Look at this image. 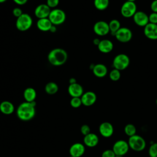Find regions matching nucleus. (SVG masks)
<instances>
[{
  "mask_svg": "<svg viewBox=\"0 0 157 157\" xmlns=\"http://www.w3.org/2000/svg\"><path fill=\"white\" fill-rule=\"evenodd\" d=\"M56 28L55 25H52V28H50V31H51L52 33H55V32H56Z\"/></svg>",
  "mask_w": 157,
  "mask_h": 157,
  "instance_id": "39",
  "label": "nucleus"
},
{
  "mask_svg": "<svg viewBox=\"0 0 157 157\" xmlns=\"http://www.w3.org/2000/svg\"><path fill=\"white\" fill-rule=\"evenodd\" d=\"M109 26L110 32L112 35L115 36L116 32L121 28V24L118 20L113 19L109 23Z\"/></svg>",
  "mask_w": 157,
  "mask_h": 157,
  "instance_id": "25",
  "label": "nucleus"
},
{
  "mask_svg": "<svg viewBox=\"0 0 157 157\" xmlns=\"http://www.w3.org/2000/svg\"><path fill=\"white\" fill-rule=\"evenodd\" d=\"M52 23L48 18L38 19L37 22V28L42 31H48L52 26Z\"/></svg>",
  "mask_w": 157,
  "mask_h": 157,
  "instance_id": "22",
  "label": "nucleus"
},
{
  "mask_svg": "<svg viewBox=\"0 0 157 157\" xmlns=\"http://www.w3.org/2000/svg\"><path fill=\"white\" fill-rule=\"evenodd\" d=\"M115 154L113 152V151L110 149H108V150H104L102 155H101V157H115Z\"/></svg>",
  "mask_w": 157,
  "mask_h": 157,
  "instance_id": "32",
  "label": "nucleus"
},
{
  "mask_svg": "<svg viewBox=\"0 0 157 157\" xmlns=\"http://www.w3.org/2000/svg\"><path fill=\"white\" fill-rule=\"evenodd\" d=\"M13 1L15 4L19 5V6L24 5L28 2V0H13Z\"/></svg>",
  "mask_w": 157,
  "mask_h": 157,
  "instance_id": "37",
  "label": "nucleus"
},
{
  "mask_svg": "<svg viewBox=\"0 0 157 157\" xmlns=\"http://www.w3.org/2000/svg\"><path fill=\"white\" fill-rule=\"evenodd\" d=\"M150 9L153 12L157 13V0H154L152 1L150 5Z\"/></svg>",
  "mask_w": 157,
  "mask_h": 157,
  "instance_id": "36",
  "label": "nucleus"
},
{
  "mask_svg": "<svg viewBox=\"0 0 157 157\" xmlns=\"http://www.w3.org/2000/svg\"><path fill=\"white\" fill-rule=\"evenodd\" d=\"M58 91V85L53 82H50L47 83L45 86V91L48 94H55Z\"/></svg>",
  "mask_w": 157,
  "mask_h": 157,
  "instance_id": "24",
  "label": "nucleus"
},
{
  "mask_svg": "<svg viewBox=\"0 0 157 157\" xmlns=\"http://www.w3.org/2000/svg\"><path fill=\"white\" fill-rule=\"evenodd\" d=\"M156 143H157V140H156Z\"/></svg>",
  "mask_w": 157,
  "mask_h": 157,
  "instance_id": "46",
  "label": "nucleus"
},
{
  "mask_svg": "<svg viewBox=\"0 0 157 157\" xmlns=\"http://www.w3.org/2000/svg\"><path fill=\"white\" fill-rule=\"evenodd\" d=\"M99 143L98 136L93 132L86 135L83 137V144L88 147H94Z\"/></svg>",
  "mask_w": 157,
  "mask_h": 157,
  "instance_id": "18",
  "label": "nucleus"
},
{
  "mask_svg": "<svg viewBox=\"0 0 157 157\" xmlns=\"http://www.w3.org/2000/svg\"><path fill=\"white\" fill-rule=\"evenodd\" d=\"M148 20L150 23L157 24V13L152 12L150 13V15H148Z\"/></svg>",
  "mask_w": 157,
  "mask_h": 157,
  "instance_id": "34",
  "label": "nucleus"
},
{
  "mask_svg": "<svg viewBox=\"0 0 157 157\" xmlns=\"http://www.w3.org/2000/svg\"><path fill=\"white\" fill-rule=\"evenodd\" d=\"M130 59L128 55L123 53H120L115 56L113 59L112 65L114 69L119 71L126 69L129 65Z\"/></svg>",
  "mask_w": 157,
  "mask_h": 157,
  "instance_id": "5",
  "label": "nucleus"
},
{
  "mask_svg": "<svg viewBox=\"0 0 157 157\" xmlns=\"http://www.w3.org/2000/svg\"><path fill=\"white\" fill-rule=\"evenodd\" d=\"M47 59L48 62L53 66H61L67 61V53L63 48H54L48 53Z\"/></svg>",
  "mask_w": 157,
  "mask_h": 157,
  "instance_id": "2",
  "label": "nucleus"
},
{
  "mask_svg": "<svg viewBox=\"0 0 157 157\" xmlns=\"http://www.w3.org/2000/svg\"><path fill=\"white\" fill-rule=\"evenodd\" d=\"M156 105H157V98H156Z\"/></svg>",
  "mask_w": 157,
  "mask_h": 157,
  "instance_id": "44",
  "label": "nucleus"
},
{
  "mask_svg": "<svg viewBox=\"0 0 157 157\" xmlns=\"http://www.w3.org/2000/svg\"><path fill=\"white\" fill-rule=\"evenodd\" d=\"M48 18L53 25H59L65 21L66 15L63 10L53 9L51 10Z\"/></svg>",
  "mask_w": 157,
  "mask_h": 157,
  "instance_id": "6",
  "label": "nucleus"
},
{
  "mask_svg": "<svg viewBox=\"0 0 157 157\" xmlns=\"http://www.w3.org/2000/svg\"><path fill=\"white\" fill-rule=\"evenodd\" d=\"M32 25L33 19L31 17L29 14L25 13L17 18L15 23L16 28L20 31L28 30L31 27Z\"/></svg>",
  "mask_w": 157,
  "mask_h": 157,
  "instance_id": "4",
  "label": "nucleus"
},
{
  "mask_svg": "<svg viewBox=\"0 0 157 157\" xmlns=\"http://www.w3.org/2000/svg\"><path fill=\"white\" fill-rule=\"evenodd\" d=\"M93 31L96 34L104 36L110 33L109 23L104 21H98L93 26Z\"/></svg>",
  "mask_w": 157,
  "mask_h": 157,
  "instance_id": "10",
  "label": "nucleus"
},
{
  "mask_svg": "<svg viewBox=\"0 0 157 157\" xmlns=\"http://www.w3.org/2000/svg\"><path fill=\"white\" fill-rule=\"evenodd\" d=\"M128 143L129 148L136 151H141L146 147V142L140 136L135 134L129 137Z\"/></svg>",
  "mask_w": 157,
  "mask_h": 157,
  "instance_id": "3",
  "label": "nucleus"
},
{
  "mask_svg": "<svg viewBox=\"0 0 157 157\" xmlns=\"http://www.w3.org/2000/svg\"><path fill=\"white\" fill-rule=\"evenodd\" d=\"M146 37L150 40H157V24L148 23L144 29Z\"/></svg>",
  "mask_w": 157,
  "mask_h": 157,
  "instance_id": "15",
  "label": "nucleus"
},
{
  "mask_svg": "<svg viewBox=\"0 0 157 157\" xmlns=\"http://www.w3.org/2000/svg\"><path fill=\"white\" fill-rule=\"evenodd\" d=\"M101 40H99L98 38H95L94 40H93V44L95 45H98L99 42H100Z\"/></svg>",
  "mask_w": 157,
  "mask_h": 157,
  "instance_id": "38",
  "label": "nucleus"
},
{
  "mask_svg": "<svg viewBox=\"0 0 157 157\" xmlns=\"http://www.w3.org/2000/svg\"><path fill=\"white\" fill-rule=\"evenodd\" d=\"M85 145L80 142H76L73 144L69 148L70 156L74 157H81L85 153Z\"/></svg>",
  "mask_w": 157,
  "mask_h": 157,
  "instance_id": "16",
  "label": "nucleus"
},
{
  "mask_svg": "<svg viewBox=\"0 0 157 157\" xmlns=\"http://www.w3.org/2000/svg\"><path fill=\"white\" fill-rule=\"evenodd\" d=\"M115 157H123V156H118V155H116Z\"/></svg>",
  "mask_w": 157,
  "mask_h": 157,
  "instance_id": "43",
  "label": "nucleus"
},
{
  "mask_svg": "<svg viewBox=\"0 0 157 157\" xmlns=\"http://www.w3.org/2000/svg\"><path fill=\"white\" fill-rule=\"evenodd\" d=\"M69 157H74V156H70Z\"/></svg>",
  "mask_w": 157,
  "mask_h": 157,
  "instance_id": "45",
  "label": "nucleus"
},
{
  "mask_svg": "<svg viewBox=\"0 0 157 157\" xmlns=\"http://www.w3.org/2000/svg\"><path fill=\"white\" fill-rule=\"evenodd\" d=\"M36 102H31L25 101L17 107L16 113L18 118L22 121H29L36 115Z\"/></svg>",
  "mask_w": 157,
  "mask_h": 157,
  "instance_id": "1",
  "label": "nucleus"
},
{
  "mask_svg": "<svg viewBox=\"0 0 157 157\" xmlns=\"http://www.w3.org/2000/svg\"><path fill=\"white\" fill-rule=\"evenodd\" d=\"M129 147L127 141L124 140H118L113 145L112 150L115 155L124 156L129 151Z\"/></svg>",
  "mask_w": 157,
  "mask_h": 157,
  "instance_id": "9",
  "label": "nucleus"
},
{
  "mask_svg": "<svg viewBox=\"0 0 157 157\" xmlns=\"http://www.w3.org/2000/svg\"><path fill=\"white\" fill-rule=\"evenodd\" d=\"M80 98L82 105L86 107H89L93 105L96 102L97 96L96 94L93 91H88L85 93H83Z\"/></svg>",
  "mask_w": 157,
  "mask_h": 157,
  "instance_id": "14",
  "label": "nucleus"
},
{
  "mask_svg": "<svg viewBox=\"0 0 157 157\" xmlns=\"http://www.w3.org/2000/svg\"><path fill=\"white\" fill-rule=\"evenodd\" d=\"M15 110L13 104L9 101H4L0 104V111L4 115H10Z\"/></svg>",
  "mask_w": 157,
  "mask_h": 157,
  "instance_id": "20",
  "label": "nucleus"
},
{
  "mask_svg": "<svg viewBox=\"0 0 157 157\" xmlns=\"http://www.w3.org/2000/svg\"><path fill=\"white\" fill-rule=\"evenodd\" d=\"M70 104L73 108H78L82 105L81 98L78 97L72 98L70 101Z\"/></svg>",
  "mask_w": 157,
  "mask_h": 157,
  "instance_id": "30",
  "label": "nucleus"
},
{
  "mask_svg": "<svg viewBox=\"0 0 157 157\" xmlns=\"http://www.w3.org/2000/svg\"><path fill=\"white\" fill-rule=\"evenodd\" d=\"M99 132L100 134L104 137H110L114 132L113 126L110 122H102L99 126Z\"/></svg>",
  "mask_w": 157,
  "mask_h": 157,
  "instance_id": "12",
  "label": "nucleus"
},
{
  "mask_svg": "<svg viewBox=\"0 0 157 157\" xmlns=\"http://www.w3.org/2000/svg\"><path fill=\"white\" fill-rule=\"evenodd\" d=\"M109 5V0H94V6L99 10H105Z\"/></svg>",
  "mask_w": 157,
  "mask_h": 157,
  "instance_id": "26",
  "label": "nucleus"
},
{
  "mask_svg": "<svg viewBox=\"0 0 157 157\" xmlns=\"http://www.w3.org/2000/svg\"><path fill=\"white\" fill-rule=\"evenodd\" d=\"M136 25L140 27H145L148 23V15L142 11H137L132 17Z\"/></svg>",
  "mask_w": 157,
  "mask_h": 157,
  "instance_id": "11",
  "label": "nucleus"
},
{
  "mask_svg": "<svg viewBox=\"0 0 157 157\" xmlns=\"http://www.w3.org/2000/svg\"><path fill=\"white\" fill-rule=\"evenodd\" d=\"M12 13L13 15V16H15V17H17V18L18 17H19L20 16H21L23 13V11L22 10L19 8V7H15L12 10Z\"/></svg>",
  "mask_w": 157,
  "mask_h": 157,
  "instance_id": "35",
  "label": "nucleus"
},
{
  "mask_svg": "<svg viewBox=\"0 0 157 157\" xmlns=\"http://www.w3.org/2000/svg\"><path fill=\"white\" fill-rule=\"evenodd\" d=\"M77 83L75 78H70V80H69V83L70 84H73V83Z\"/></svg>",
  "mask_w": 157,
  "mask_h": 157,
  "instance_id": "40",
  "label": "nucleus"
},
{
  "mask_svg": "<svg viewBox=\"0 0 157 157\" xmlns=\"http://www.w3.org/2000/svg\"><path fill=\"white\" fill-rule=\"evenodd\" d=\"M109 77L112 81H118L121 77L120 71L116 69H112L109 73Z\"/></svg>",
  "mask_w": 157,
  "mask_h": 157,
  "instance_id": "28",
  "label": "nucleus"
},
{
  "mask_svg": "<svg viewBox=\"0 0 157 157\" xmlns=\"http://www.w3.org/2000/svg\"><path fill=\"white\" fill-rule=\"evenodd\" d=\"M51 12V9L46 4H41L37 6L34 10V15L38 18H48Z\"/></svg>",
  "mask_w": 157,
  "mask_h": 157,
  "instance_id": "13",
  "label": "nucleus"
},
{
  "mask_svg": "<svg viewBox=\"0 0 157 157\" xmlns=\"http://www.w3.org/2000/svg\"><path fill=\"white\" fill-rule=\"evenodd\" d=\"M116 39L121 43L129 42L132 38V33L130 29L126 27H121L114 36Z\"/></svg>",
  "mask_w": 157,
  "mask_h": 157,
  "instance_id": "8",
  "label": "nucleus"
},
{
  "mask_svg": "<svg viewBox=\"0 0 157 157\" xmlns=\"http://www.w3.org/2000/svg\"><path fill=\"white\" fill-rule=\"evenodd\" d=\"M37 93L36 90L31 87H28L24 90L23 92V97L26 102H31L35 101L36 98Z\"/></svg>",
  "mask_w": 157,
  "mask_h": 157,
  "instance_id": "23",
  "label": "nucleus"
},
{
  "mask_svg": "<svg viewBox=\"0 0 157 157\" xmlns=\"http://www.w3.org/2000/svg\"><path fill=\"white\" fill-rule=\"evenodd\" d=\"M59 0H47L46 4L50 8H55L59 4Z\"/></svg>",
  "mask_w": 157,
  "mask_h": 157,
  "instance_id": "33",
  "label": "nucleus"
},
{
  "mask_svg": "<svg viewBox=\"0 0 157 157\" xmlns=\"http://www.w3.org/2000/svg\"><path fill=\"white\" fill-rule=\"evenodd\" d=\"M127 1H130V2H135L136 0H126Z\"/></svg>",
  "mask_w": 157,
  "mask_h": 157,
  "instance_id": "42",
  "label": "nucleus"
},
{
  "mask_svg": "<svg viewBox=\"0 0 157 157\" xmlns=\"http://www.w3.org/2000/svg\"><path fill=\"white\" fill-rule=\"evenodd\" d=\"M81 133L85 136L91 132V129L88 124H83L80 128Z\"/></svg>",
  "mask_w": 157,
  "mask_h": 157,
  "instance_id": "31",
  "label": "nucleus"
},
{
  "mask_svg": "<svg viewBox=\"0 0 157 157\" xmlns=\"http://www.w3.org/2000/svg\"><path fill=\"white\" fill-rule=\"evenodd\" d=\"M68 93L72 97L80 98L83 94V88L81 85L78 83L69 84L68 86Z\"/></svg>",
  "mask_w": 157,
  "mask_h": 157,
  "instance_id": "17",
  "label": "nucleus"
},
{
  "mask_svg": "<svg viewBox=\"0 0 157 157\" xmlns=\"http://www.w3.org/2000/svg\"><path fill=\"white\" fill-rule=\"evenodd\" d=\"M137 12V6L135 2L126 1L121 7L120 12L124 18H131L134 16Z\"/></svg>",
  "mask_w": 157,
  "mask_h": 157,
  "instance_id": "7",
  "label": "nucleus"
},
{
  "mask_svg": "<svg viewBox=\"0 0 157 157\" xmlns=\"http://www.w3.org/2000/svg\"><path fill=\"white\" fill-rule=\"evenodd\" d=\"M98 50L103 53H108L112 52L113 48V44L112 42L109 39L101 40L98 45Z\"/></svg>",
  "mask_w": 157,
  "mask_h": 157,
  "instance_id": "19",
  "label": "nucleus"
},
{
  "mask_svg": "<svg viewBox=\"0 0 157 157\" xmlns=\"http://www.w3.org/2000/svg\"><path fill=\"white\" fill-rule=\"evenodd\" d=\"M148 155L150 157H157V143H151L148 148Z\"/></svg>",
  "mask_w": 157,
  "mask_h": 157,
  "instance_id": "29",
  "label": "nucleus"
},
{
  "mask_svg": "<svg viewBox=\"0 0 157 157\" xmlns=\"http://www.w3.org/2000/svg\"><path fill=\"white\" fill-rule=\"evenodd\" d=\"M124 132L125 134L129 137L131 136H132L136 134L137 129H136V126L134 124H132L131 123H129V124H127L124 126Z\"/></svg>",
  "mask_w": 157,
  "mask_h": 157,
  "instance_id": "27",
  "label": "nucleus"
},
{
  "mask_svg": "<svg viewBox=\"0 0 157 157\" xmlns=\"http://www.w3.org/2000/svg\"><path fill=\"white\" fill-rule=\"evenodd\" d=\"M7 0H0V3H3L4 2H6Z\"/></svg>",
  "mask_w": 157,
  "mask_h": 157,
  "instance_id": "41",
  "label": "nucleus"
},
{
  "mask_svg": "<svg viewBox=\"0 0 157 157\" xmlns=\"http://www.w3.org/2000/svg\"><path fill=\"white\" fill-rule=\"evenodd\" d=\"M92 71L93 74L98 78L104 77L107 74V68L103 64H95Z\"/></svg>",
  "mask_w": 157,
  "mask_h": 157,
  "instance_id": "21",
  "label": "nucleus"
}]
</instances>
